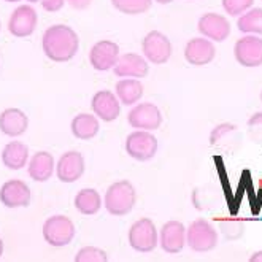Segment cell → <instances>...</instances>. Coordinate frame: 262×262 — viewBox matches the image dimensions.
Listing matches in <instances>:
<instances>
[{
    "instance_id": "cell-1",
    "label": "cell",
    "mask_w": 262,
    "mask_h": 262,
    "mask_svg": "<svg viewBox=\"0 0 262 262\" xmlns=\"http://www.w3.org/2000/svg\"><path fill=\"white\" fill-rule=\"evenodd\" d=\"M41 46L45 56L53 62H69L78 51L80 38L75 30L66 24H56L45 30Z\"/></svg>"
},
{
    "instance_id": "cell-2",
    "label": "cell",
    "mask_w": 262,
    "mask_h": 262,
    "mask_svg": "<svg viewBox=\"0 0 262 262\" xmlns=\"http://www.w3.org/2000/svg\"><path fill=\"white\" fill-rule=\"evenodd\" d=\"M137 202V192L134 184L127 180L116 181L106 189L105 194V208L113 216H126L129 214Z\"/></svg>"
},
{
    "instance_id": "cell-3",
    "label": "cell",
    "mask_w": 262,
    "mask_h": 262,
    "mask_svg": "<svg viewBox=\"0 0 262 262\" xmlns=\"http://www.w3.org/2000/svg\"><path fill=\"white\" fill-rule=\"evenodd\" d=\"M186 243L197 253H207L218 245V234L207 220L199 218L194 220L186 230Z\"/></svg>"
},
{
    "instance_id": "cell-4",
    "label": "cell",
    "mask_w": 262,
    "mask_h": 262,
    "mask_svg": "<svg viewBox=\"0 0 262 262\" xmlns=\"http://www.w3.org/2000/svg\"><path fill=\"white\" fill-rule=\"evenodd\" d=\"M75 237V226L69 216L64 214H56L45 221L43 224V238L46 243L60 248V246L69 245Z\"/></svg>"
},
{
    "instance_id": "cell-5",
    "label": "cell",
    "mask_w": 262,
    "mask_h": 262,
    "mask_svg": "<svg viewBox=\"0 0 262 262\" xmlns=\"http://www.w3.org/2000/svg\"><path fill=\"white\" fill-rule=\"evenodd\" d=\"M158 229L149 218L135 221L129 230V243L138 253H149L158 246Z\"/></svg>"
},
{
    "instance_id": "cell-6",
    "label": "cell",
    "mask_w": 262,
    "mask_h": 262,
    "mask_svg": "<svg viewBox=\"0 0 262 262\" xmlns=\"http://www.w3.org/2000/svg\"><path fill=\"white\" fill-rule=\"evenodd\" d=\"M126 152L135 161H149L158 152V138L149 130H134L126 138Z\"/></svg>"
},
{
    "instance_id": "cell-7",
    "label": "cell",
    "mask_w": 262,
    "mask_h": 262,
    "mask_svg": "<svg viewBox=\"0 0 262 262\" xmlns=\"http://www.w3.org/2000/svg\"><path fill=\"white\" fill-rule=\"evenodd\" d=\"M142 50L148 62L162 66L172 56V43L159 30H151L142 41Z\"/></svg>"
},
{
    "instance_id": "cell-8",
    "label": "cell",
    "mask_w": 262,
    "mask_h": 262,
    "mask_svg": "<svg viewBox=\"0 0 262 262\" xmlns=\"http://www.w3.org/2000/svg\"><path fill=\"white\" fill-rule=\"evenodd\" d=\"M235 60L242 67H260L262 66V38L256 35H245L234 45Z\"/></svg>"
},
{
    "instance_id": "cell-9",
    "label": "cell",
    "mask_w": 262,
    "mask_h": 262,
    "mask_svg": "<svg viewBox=\"0 0 262 262\" xmlns=\"http://www.w3.org/2000/svg\"><path fill=\"white\" fill-rule=\"evenodd\" d=\"M127 121L137 130H156L162 124V113L154 103L143 102L135 105L127 115Z\"/></svg>"
},
{
    "instance_id": "cell-10",
    "label": "cell",
    "mask_w": 262,
    "mask_h": 262,
    "mask_svg": "<svg viewBox=\"0 0 262 262\" xmlns=\"http://www.w3.org/2000/svg\"><path fill=\"white\" fill-rule=\"evenodd\" d=\"M119 46L112 40H100L91 48L89 62L99 72H106L116 66L121 56Z\"/></svg>"
},
{
    "instance_id": "cell-11",
    "label": "cell",
    "mask_w": 262,
    "mask_h": 262,
    "mask_svg": "<svg viewBox=\"0 0 262 262\" xmlns=\"http://www.w3.org/2000/svg\"><path fill=\"white\" fill-rule=\"evenodd\" d=\"M35 27H37V11L30 5H21L11 13L8 21V30L11 35L18 38H26L34 34Z\"/></svg>"
},
{
    "instance_id": "cell-12",
    "label": "cell",
    "mask_w": 262,
    "mask_h": 262,
    "mask_svg": "<svg viewBox=\"0 0 262 262\" xmlns=\"http://www.w3.org/2000/svg\"><path fill=\"white\" fill-rule=\"evenodd\" d=\"M199 32L211 41H224L230 35V23L220 13H205L197 23Z\"/></svg>"
},
{
    "instance_id": "cell-13",
    "label": "cell",
    "mask_w": 262,
    "mask_h": 262,
    "mask_svg": "<svg viewBox=\"0 0 262 262\" xmlns=\"http://www.w3.org/2000/svg\"><path fill=\"white\" fill-rule=\"evenodd\" d=\"M84 168L86 165L83 154L78 151H67L59 158L56 173L62 183H75L83 177Z\"/></svg>"
},
{
    "instance_id": "cell-14",
    "label": "cell",
    "mask_w": 262,
    "mask_h": 262,
    "mask_svg": "<svg viewBox=\"0 0 262 262\" xmlns=\"http://www.w3.org/2000/svg\"><path fill=\"white\" fill-rule=\"evenodd\" d=\"M30 188L21 180H10L0 188V202L8 208H21L30 205Z\"/></svg>"
},
{
    "instance_id": "cell-15",
    "label": "cell",
    "mask_w": 262,
    "mask_h": 262,
    "mask_svg": "<svg viewBox=\"0 0 262 262\" xmlns=\"http://www.w3.org/2000/svg\"><path fill=\"white\" fill-rule=\"evenodd\" d=\"M115 75L121 76V78H145L148 76L149 67H148V60L142 57L140 54L135 53H126L119 56L116 66L113 67Z\"/></svg>"
},
{
    "instance_id": "cell-16",
    "label": "cell",
    "mask_w": 262,
    "mask_h": 262,
    "mask_svg": "<svg viewBox=\"0 0 262 262\" xmlns=\"http://www.w3.org/2000/svg\"><path fill=\"white\" fill-rule=\"evenodd\" d=\"M186 245V227L180 221H167L161 229V248L168 254L183 251Z\"/></svg>"
},
{
    "instance_id": "cell-17",
    "label": "cell",
    "mask_w": 262,
    "mask_h": 262,
    "mask_svg": "<svg viewBox=\"0 0 262 262\" xmlns=\"http://www.w3.org/2000/svg\"><path fill=\"white\" fill-rule=\"evenodd\" d=\"M214 56H216V48L208 38H191L184 48V59L195 67L210 64Z\"/></svg>"
},
{
    "instance_id": "cell-18",
    "label": "cell",
    "mask_w": 262,
    "mask_h": 262,
    "mask_svg": "<svg viewBox=\"0 0 262 262\" xmlns=\"http://www.w3.org/2000/svg\"><path fill=\"white\" fill-rule=\"evenodd\" d=\"M91 106H92V112L97 115V118H100L105 122H112L118 119L121 113V103H119L118 96L106 89L96 92L94 97H92Z\"/></svg>"
},
{
    "instance_id": "cell-19",
    "label": "cell",
    "mask_w": 262,
    "mask_h": 262,
    "mask_svg": "<svg viewBox=\"0 0 262 262\" xmlns=\"http://www.w3.org/2000/svg\"><path fill=\"white\" fill-rule=\"evenodd\" d=\"M29 127V118L19 108H7L0 115V130L8 137H19Z\"/></svg>"
},
{
    "instance_id": "cell-20",
    "label": "cell",
    "mask_w": 262,
    "mask_h": 262,
    "mask_svg": "<svg viewBox=\"0 0 262 262\" xmlns=\"http://www.w3.org/2000/svg\"><path fill=\"white\" fill-rule=\"evenodd\" d=\"M54 172V158L48 151H38L35 152L29 162V175L32 180L43 183L48 181Z\"/></svg>"
},
{
    "instance_id": "cell-21",
    "label": "cell",
    "mask_w": 262,
    "mask_h": 262,
    "mask_svg": "<svg viewBox=\"0 0 262 262\" xmlns=\"http://www.w3.org/2000/svg\"><path fill=\"white\" fill-rule=\"evenodd\" d=\"M72 134L78 138V140H92L99 134V121L97 116L88 115V113H80L72 119Z\"/></svg>"
},
{
    "instance_id": "cell-22",
    "label": "cell",
    "mask_w": 262,
    "mask_h": 262,
    "mask_svg": "<svg viewBox=\"0 0 262 262\" xmlns=\"http://www.w3.org/2000/svg\"><path fill=\"white\" fill-rule=\"evenodd\" d=\"M29 159V148L23 142H10L2 151L4 164L11 170H19L27 164Z\"/></svg>"
},
{
    "instance_id": "cell-23",
    "label": "cell",
    "mask_w": 262,
    "mask_h": 262,
    "mask_svg": "<svg viewBox=\"0 0 262 262\" xmlns=\"http://www.w3.org/2000/svg\"><path fill=\"white\" fill-rule=\"evenodd\" d=\"M115 89L122 105H134L143 96V84L137 78H122L116 83Z\"/></svg>"
},
{
    "instance_id": "cell-24",
    "label": "cell",
    "mask_w": 262,
    "mask_h": 262,
    "mask_svg": "<svg viewBox=\"0 0 262 262\" xmlns=\"http://www.w3.org/2000/svg\"><path fill=\"white\" fill-rule=\"evenodd\" d=\"M75 207L80 213L86 214V216H92V214H96L102 207L100 194L96 189H91V188L83 189L75 197Z\"/></svg>"
},
{
    "instance_id": "cell-25",
    "label": "cell",
    "mask_w": 262,
    "mask_h": 262,
    "mask_svg": "<svg viewBox=\"0 0 262 262\" xmlns=\"http://www.w3.org/2000/svg\"><path fill=\"white\" fill-rule=\"evenodd\" d=\"M237 27L245 34L262 35V8H251L245 11L237 21Z\"/></svg>"
},
{
    "instance_id": "cell-26",
    "label": "cell",
    "mask_w": 262,
    "mask_h": 262,
    "mask_svg": "<svg viewBox=\"0 0 262 262\" xmlns=\"http://www.w3.org/2000/svg\"><path fill=\"white\" fill-rule=\"evenodd\" d=\"M112 4L124 14H142L151 8L152 0H112Z\"/></svg>"
},
{
    "instance_id": "cell-27",
    "label": "cell",
    "mask_w": 262,
    "mask_h": 262,
    "mask_svg": "<svg viewBox=\"0 0 262 262\" xmlns=\"http://www.w3.org/2000/svg\"><path fill=\"white\" fill-rule=\"evenodd\" d=\"M76 262H106L108 260V256L106 253L100 248H96V246H84L81 248L75 256Z\"/></svg>"
},
{
    "instance_id": "cell-28",
    "label": "cell",
    "mask_w": 262,
    "mask_h": 262,
    "mask_svg": "<svg viewBox=\"0 0 262 262\" xmlns=\"http://www.w3.org/2000/svg\"><path fill=\"white\" fill-rule=\"evenodd\" d=\"M254 4V0H223V8L230 16H238L248 11Z\"/></svg>"
},
{
    "instance_id": "cell-29",
    "label": "cell",
    "mask_w": 262,
    "mask_h": 262,
    "mask_svg": "<svg viewBox=\"0 0 262 262\" xmlns=\"http://www.w3.org/2000/svg\"><path fill=\"white\" fill-rule=\"evenodd\" d=\"M248 127H250V134L254 140L262 142V112L254 113L248 119Z\"/></svg>"
},
{
    "instance_id": "cell-30",
    "label": "cell",
    "mask_w": 262,
    "mask_h": 262,
    "mask_svg": "<svg viewBox=\"0 0 262 262\" xmlns=\"http://www.w3.org/2000/svg\"><path fill=\"white\" fill-rule=\"evenodd\" d=\"M40 4L48 13H56L64 7L66 0H40Z\"/></svg>"
},
{
    "instance_id": "cell-31",
    "label": "cell",
    "mask_w": 262,
    "mask_h": 262,
    "mask_svg": "<svg viewBox=\"0 0 262 262\" xmlns=\"http://www.w3.org/2000/svg\"><path fill=\"white\" fill-rule=\"evenodd\" d=\"M66 2L75 10H86L92 4V0H66Z\"/></svg>"
},
{
    "instance_id": "cell-32",
    "label": "cell",
    "mask_w": 262,
    "mask_h": 262,
    "mask_svg": "<svg viewBox=\"0 0 262 262\" xmlns=\"http://www.w3.org/2000/svg\"><path fill=\"white\" fill-rule=\"evenodd\" d=\"M250 260H251V262H262V251L254 253V254L250 257Z\"/></svg>"
},
{
    "instance_id": "cell-33",
    "label": "cell",
    "mask_w": 262,
    "mask_h": 262,
    "mask_svg": "<svg viewBox=\"0 0 262 262\" xmlns=\"http://www.w3.org/2000/svg\"><path fill=\"white\" fill-rule=\"evenodd\" d=\"M158 4H161V5H168V4H172L173 0H156Z\"/></svg>"
},
{
    "instance_id": "cell-34",
    "label": "cell",
    "mask_w": 262,
    "mask_h": 262,
    "mask_svg": "<svg viewBox=\"0 0 262 262\" xmlns=\"http://www.w3.org/2000/svg\"><path fill=\"white\" fill-rule=\"evenodd\" d=\"M4 254V242H2V238H0V256Z\"/></svg>"
},
{
    "instance_id": "cell-35",
    "label": "cell",
    "mask_w": 262,
    "mask_h": 262,
    "mask_svg": "<svg viewBox=\"0 0 262 262\" xmlns=\"http://www.w3.org/2000/svg\"><path fill=\"white\" fill-rule=\"evenodd\" d=\"M27 2H30V4H35V2H40V0H27Z\"/></svg>"
},
{
    "instance_id": "cell-36",
    "label": "cell",
    "mask_w": 262,
    "mask_h": 262,
    "mask_svg": "<svg viewBox=\"0 0 262 262\" xmlns=\"http://www.w3.org/2000/svg\"><path fill=\"white\" fill-rule=\"evenodd\" d=\"M7 2H19V0H7Z\"/></svg>"
},
{
    "instance_id": "cell-37",
    "label": "cell",
    "mask_w": 262,
    "mask_h": 262,
    "mask_svg": "<svg viewBox=\"0 0 262 262\" xmlns=\"http://www.w3.org/2000/svg\"><path fill=\"white\" fill-rule=\"evenodd\" d=\"M260 100H262V92H260Z\"/></svg>"
},
{
    "instance_id": "cell-38",
    "label": "cell",
    "mask_w": 262,
    "mask_h": 262,
    "mask_svg": "<svg viewBox=\"0 0 262 262\" xmlns=\"http://www.w3.org/2000/svg\"><path fill=\"white\" fill-rule=\"evenodd\" d=\"M0 27H2V23H0Z\"/></svg>"
}]
</instances>
